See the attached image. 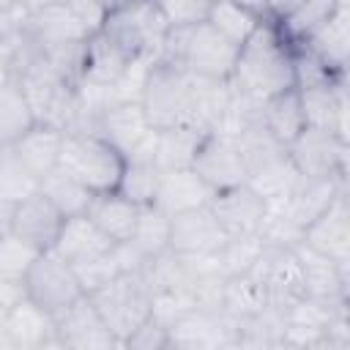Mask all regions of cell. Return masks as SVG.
<instances>
[{
    "instance_id": "cell-47",
    "label": "cell",
    "mask_w": 350,
    "mask_h": 350,
    "mask_svg": "<svg viewBox=\"0 0 350 350\" xmlns=\"http://www.w3.org/2000/svg\"><path fill=\"white\" fill-rule=\"evenodd\" d=\"M3 232H5V224H0V235H3Z\"/></svg>"
},
{
    "instance_id": "cell-6",
    "label": "cell",
    "mask_w": 350,
    "mask_h": 350,
    "mask_svg": "<svg viewBox=\"0 0 350 350\" xmlns=\"http://www.w3.org/2000/svg\"><path fill=\"white\" fill-rule=\"evenodd\" d=\"M123 153L115 150L96 131H66L60 145L57 170L79 180L93 194L112 191L123 175Z\"/></svg>"
},
{
    "instance_id": "cell-8",
    "label": "cell",
    "mask_w": 350,
    "mask_h": 350,
    "mask_svg": "<svg viewBox=\"0 0 350 350\" xmlns=\"http://www.w3.org/2000/svg\"><path fill=\"white\" fill-rule=\"evenodd\" d=\"M22 290L36 306L49 312L52 317H57L63 309H68L77 298L85 295V287H82L74 265H68L52 249L41 252L36 257V262L30 265V271L22 282Z\"/></svg>"
},
{
    "instance_id": "cell-14",
    "label": "cell",
    "mask_w": 350,
    "mask_h": 350,
    "mask_svg": "<svg viewBox=\"0 0 350 350\" xmlns=\"http://www.w3.org/2000/svg\"><path fill=\"white\" fill-rule=\"evenodd\" d=\"M55 331H57L60 347H71V350H112V347H120L88 293L55 317Z\"/></svg>"
},
{
    "instance_id": "cell-3",
    "label": "cell",
    "mask_w": 350,
    "mask_h": 350,
    "mask_svg": "<svg viewBox=\"0 0 350 350\" xmlns=\"http://www.w3.org/2000/svg\"><path fill=\"white\" fill-rule=\"evenodd\" d=\"M235 55L238 46L230 44L216 27H211V22L202 19V22L170 27L156 60L172 63L197 77L227 82L235 66Z\"/></svg>"
},
{
    "instance_id": "cell-26",
    "label": "cell",
    "mask_w": 350,
    "mask_h": 350,
    "mask_svg": "<svg viewBox=\"0 0 350 350\" xmlns=\"http://www.w3.org/2000/svg\"><path fill=\"white\" fill-rule=\"evenodd\" d=\"M312 55H317L334 74L347 71V46H350V8L339 5L306 41H301Z\"/></svg>"
},
{
    "instance_id": "cell-10",
    "label": "cell",
    "mask_w": 350,
    "mask_h": 350,
    "mask_svg": "<svg viewBox=\"0 0 350 350\" xmlns=\"http://www.w3.org/2000/svg\"><path fill=\"white\" fill-rule=\"evenodd\" d=\"M287 153L301 178H347L350 142L334 131L306 126L287 145Z\"/></svg>"
},
{
    "instance_id": "cell-5",
    "label": "cell",
    "mask_w": 350,
    "mask_h": 350,
    "mask_svg": "<svg viewBox=\"0 0 350 350\" xmlns=\"http://www.w3.org/2000/svg\"><path fill=\"white\" fill-rule=\"evenodd\" d=\"M235 137H238L243 164H246V183L268 202H282L301 180L298 170L290 161L287 145L271 137L260 126V120Z\"/></svg>"
},
{
    "instance_id": "cell-25",
    "label": "cell",
    "mask_w": 350,
    "mask_h": 350,
    "mask_svg": "<svg viewBox=\"0 0 350 350\" xmlns=\"http://www.w3.org/2000/svg\"><path fill=\"white\" fill-rule=\"evenodd\" d=\"M131 66V57L120 52L104 33L88 36L82 46V60H79V82L88 85H112L123 77V71Z\"/></svg>"
},
{
    "instance_id": "cell-36",
    "label": "cell",
    "mask_w": 350,
    "mask_h": 350,
    "mask_svg": "<svg viewBox=\"0 0 350 350\" xmlns=\"http://www.w3.org/2000/svg\"><path fill=\"white\" fill-rule=\"evenodd\" d=\"M339 5H347L342 0H304L298 8H293L284 19L276 22L279 33L290 41V44H301L306 41Z\"/></svg>"
},
{
    "instance_id": "cell-13",
    "label": "cell",
    "mask_w": 350,
    "mask_h": 350,
    "mask_svg": "<svg viewBox=\"0 0 350 350\" xmlns=\"http://www.w3.org/2000/svg\"><path fill=\"white\" fill-rule=\"evenodd\" d=\"M208 208L219 219L227 238L260 235L265 216H268V200L260 197L249 183H238V186L213 191Z\"/></svg>"
},
{
    "instance_id": "cell-12",
    "label": "cell",
    "mask_w": 350,
    "mask_h": 350,
    "mask_svg": "<svg viewBox=\"0 0 350 350\" xmlns=\"http://www.w3.org/2000/svg\"><path fill=\"white\" fill-rule=\"evenodd\" d=\"M191 170L213 189H230L238 183H246V164L238 145V137L224 131H208L194 153Z\"/></svg>"
},
{
    "instance_id": "cell-7",
    "label": "cell",
    "mask_w": 350,
    "mask_h": 350,
    "mask_svg": "<svg viewBox=\"0 0 350 350\" xmlns=\"http://www.w3.org/2000/svg\"><path fill=\"white\" fill-rule=\"evenodd\" d=\"M88 295L96 304L112 336L118 339V345H123L126 336L150 317V290L139 268L118 273L115 279H109L107 284H101Z\"/></svg>"
},
{
    "instance_id": "cell-45",
    "label": "cell",
    "mask_w": 350,
    "mask_h": 350,
    "mask_svg": "<svg viewBox=\"0 0 350 350\" xmlns=\"http://www.w3.org/2000/svg\"><path fill=\"white\" fill-rule=\"evenodd\" d=\"M63 3H68V0H19L25 14H36V11H44V8H52V5H63Z\"/></svg>"
},
{
    "instance_id": "cell-38",
    "label": "cell",
    "mask_w": 350,
    "mask_h": 350,
    "mask_svg": "<svg viewBox=\"0 0 350 350\" xmlns=\"http://www.w3.org/2000/svg\"><path fill=\"white\" fill-rule=\"evenodd\" d=\"M41 180L25 167V161L14 153V148H0V205L11 208L27 194L38 191Z\"/></svg>"
},
{
    "instance_id": "cell-32",
    "label": "cell",
    "mask_w": 350,
    "mask_h": 350,
    "mask_svg": "<svg viewBox=\"0 0 350 350\" xmlns=\"http://www.w3.org/2000/svg\"><path fill=\"white\" fill-rule=\"evenodd\" d=\"M134 249V254L145 262L148 257L164 252L170 246V216L148 202V205H139V216H137V224H134V232L129 241H123Z\"/></svg>"
},
{
    "instance_id": "cell-18",
    "label": "cell",
    "mask_w": 350,
    "mask_h": 350,
    "mask_svg": "<svg viewBox=\"0 0 350 350\" xmlns=\"http://www.w3.org/2000/svg\"><path fill=\"white\" fill-rule=\"evenodd\" d=\"M295 254L301 262L306 298H317V301H328V304H350V295H347L350 262H336L304 243H295Z\"/></svg>"
},
{
    "instance_id": "cell-39",
    "label": "cell",
    "mask_w": 350,
    "mask_h": 350,
    "mask_svg": "<svg viewBox=\"0 0 350 350\" xmlns=\"http://www.w3.org/2000/svg\"><path fill=\"white\" fill-rule=\"evenodd\" d=\"M38 254L41 252L36 246H30L27 241H22L19 235H14V232L5 230L0 235V279H8V282L22 284Z\"/></svg>"
},
{
    "instance_id": "cell-16",
    "label": "cell",
    "mask_w": 350,
    "mask_h": 350,
    "mask_svg": "<svg viewBox=\"0 0 350 350\" xmlns=\"http://www.w3.org/2000/svg\"><path fill=\"white\" fill-rule=\"evenodd\" d=\"M227 241V232L221 230L219 219L208 205L183 211L170 216V246L172 252L183 257H211L216 254Z\"/></svg>"
},
{
    "instance_id": "cell-35",
    "label": "cell",
    "mask_w": 350,
    "mask_h": 350,
    "mask_svg": "<svg viewBox=\"0 0 350 350\" xmlns=\"http://www.w3.org/2000/svg\"><path fill=\"white\" fill-rule=\"evenodd\" d=\"M38 191H41L63 216H79V213H85L88 205H90V197H93L90 189H85L79 180H74L71 175H66V172L57 170V167H55L49 175L41 178Z\"/></svg>"
},
{
    "instance_id": "cell-20",
    "label": "cell",
    "mask_w": 350,
    "mask_h": 350,
    "mask_svg": "<svg viewBox=\"0 0 350 350\" xmlns=\"http://www.w3.org/2000/svg\"><path fill=\"white\" fill-rule=\"evenodd\" d=\"M93 131L101 134L126 159L129 153H134L139 145H145L150 139L153 126H150L139 101H118L96 118Z\"/></svg>"
},
{
    "instance_id": "cell-34",
    "label": "cell",
    "mask_w": 350,
    "mask_h": 350,
    "mask_svg": "<svg viewBox=\"0 0 350 350\" xmlns=\"http://www.w3.org/2000/svg\"><path fill=\"white\" fill-rule=\"evenodd\" d=\"M287 317L276 306H262L260 312L238 320L235 347H282Z\"/></svg>"
},
{
    "instance_id": "cell-29",
    "label": "cell",
    "mask_w": 350,
    "mask_h": 350,
    "mask_svg": "<svg viewBox=\"0 0 350 350\" xmlns=\"http://www.w3.org/2000/svg\"><path fill=\"white\" fill-rule=\"evenodd\" d=\"M260 126L276 137L282 145H290L304 129V112H301V98H298V90L290 88V90H282L271 98H265L260 104Z\"/></svg>"
},
{
    "instance_id": "cell-2",
    "label": "cell",
    "mask_w": 350,
    "mask_h": 350,
    "mask_svg": "<svg viewBox=\"0 0 350 350\" xmlns=\"http://www.w3.org/2000/svg\"><path fill=\"white\" fill-rule=\"evenodd\" d=\"M230 90L252 104L295 88L293 77V44L279 33L273 19H262L257 30L238 46Z\"/></svg>"
},
{
    "instance_id": "cell-31",
    "label": "cell",
    "mask_w": 350,
    "mask_h": 350,
    "mask_svg": "<svg viewBox=\"0 0 350 350\" xmlns=\"http://www.w3.org/2000/svg\"><path fill=\"white\" fill-rule=\"evenodd\" d=\"M36 126L30 101L16 79L0 82V148L14 145L25 131Z\"/></svg>"
},
{
    "instance_id": "cell-43",
    "label": "cell",
    "mask_w": 350,
    "mask_h": 350,
    "mask_svg": "<svg viewBox=\"0 0 350 350\" xmlns=\"http://www.w3.org/2000/svg\"><path fill=\"white\" fill-rule=\"evenodd\" d=\"M120 347H129V350H167L170 347V331L159 320L148 317L142 325H137L126 336V342Z\"/></svg>"
},
{
    "instance_id": "cell-27",
    "label": "cell",
    "mask_w": 350,
    "mask_h": 350,
    "mask_svg": "<svg viewBox=\"0 0 350 350\" xmlns=\"http://www.w3.org/2000/svg\"><path fill=\"white\" fill-rule=\"evenodd\" d=\"M153 134H156V129H153ZM153 134L145 145H139L134 153L126 156L123 175L118 183V191L126 194L129 200H134L137 205L153 202L156 189H159V178H161V167L156 164V156H153Z\"/></svg>"
},
{
    "instance_id": "cell-21",
    "label": "cell",
    "mask_w": 350,
    "mask_h": 350,
    "mask_svg": "<svg viewBox=\"0 0 350 350\" xmlns=\"http://www.w3.org/2000/svg\"><path fill=\"white\" fill-rule=\"evenodd\" d=\"M5 336L11 350H44V347H60L55 317L36 306L27 295H22L5 314Z\"/></svg>"
},
{
    "instance_id": "cell-19",
    "label": "cell",
    "mask_w": 350,
    "mask_h": 350,
    "mask_svg": "<svg viewBox=\"0 0 350 350\" xmlns=\"http://www.w3.org/2000/svg\"><path fill=\"white\" fill-rule=\"evenodd\" d=\"M301 98L304 123L309 129L334 131L347 139V79L339 77L325 85L295 88Z\"/></svg>"
},
{
    "instance_id": "cell-15",
    "label": "cell",
    "mask_w": 350,
    "mask_h": 350,
    "mask_svg": "<svg viewBox=\"0 0 350 350\" xmlns=\"http://www.w3.org/2000/svg\"><path fill=\"white\" fill-rule=\"evenodd\" d=\"M63 221H66V216L41 191H33V194H27L25 200H19L8 208L5 230L19 235L22 241L36 246L38 252H46V249L55 246Z\"/></svg>"
},
{
    "instance_id": "cell-33",
    "label": "cell",
    "mask_w": 350,
    "mask_h": 350,
    "mask_svg": "<svg viewBox=\"0 0 350 350\" xmlns=\"http://www.w3.org/2000/svg\"><path fill=\"white\" fill-rule=\"evenodd\" d=\"M265 16H260L257 11H252L249 5L238 3V0H213L205 22H211V27H216L230 44L241 46L262 22Z\"/></svg>"
},
{
    "instance_id": "cell-30",
    "label": "cell",
    "mask_w": 350,
    "mask_h": 350,
    "mask_svg": "<svg viewBox=\"0 0 350 350\" xmlns=\"http://www.w3.org/2000/svg\"><path fill=\"white\" fill-rule=\"evenodd\" d=\"M208 131L194 129V126H170V129H156L153 134V156L161 170H183L191 167L194 153Z\"/></svg>"
},
{
    "instance_id": "cell-4",
    "label": "cell",
    "mask_w": 350,
    "mask_h": 350,
    "mask_svg": "<svg viewBox=\"0 0 350 350\" xmlns=\"http://www.w3.org/2000/svg\"><path fill=\"white\" fill-rule=\"evenodd\" d=\"M98 33L131 60H156L170 33V22L153 0H115L104 11Z\"/></svg>"
},
{
    "instance_id": "cell-46",
    "label": "cell",
    "mask_w": 350,
    "mask_h": 350,
    "mask_svg": "<svg viewBox=\"0 0 350 350\" xmlns=\"http://www.w3.org/2000/svg\"><path fill=\"white\" fill-rule=\"evenodd\" d=\"M14 8H19V0H0V14H8Z\"/></svg>"
},
{
    "instance_id": "cell-41",
    "label": "cell",
    "mask_w": 350,
    "mask_h": 350,
    "mask_svg": "<svg viewBox=\"0 0 350 350\" xmlns=\"http://www.w3.org/2000/svg\"><path fill=\"white\" fill-rule=\"evenodd\" d=\"M293 77L295 88H312V85H325L334 82L345 74H334L317 55H312L304 44H293Z\"/></svg>"
},
{
    "instance_id": "cell-1",
    "label": "cell",
    "mask_w": 350,
    "mask_h": 350,
    "mask_svg": "<svg viewBox=\"0 0 350 350\" xmlns=\"http://www.w3.org/2000/svg\"><path fill=\"white\" fill-rule=\"evenodd\" d=\"M139 104L153 129L194 126L202 131H216L230 104V85L221 79L197 77L164 60H153Z\"/></svg>"
},
{
    "instance_id": "cell-42",
    "label": "cell",
    "mask_w": 350,
    "mask_h": 350,
    "mask_svg": "<svg viewBox=\"0 0 350 350\" xmlns=\"http://www.w3.org/2000/svg\"><path fill=\"white\" fill-rule=\"evenodd\" d=\"M153 3L159 5L164 19L170 22V27L202 22L213 5V0H153Z\"/></svg>"
},
{
    "instance_id": "cell-40",
    "label": "cell",
    "mask_w": 350,
    "mask_h": 350,
    "mask_svg": "<svg viewBox=\"0 0 350 350\" xmlns=\"http://www.w3.org/2000/svg\"><path fill=\"white\" fill-rule=\"evenodd\" d=\"M262 249V238L260 235H241V238H227L224 246L216 252V265L224 276L232 273H243L252 268V262L257 260Z\"/></svg>"
},
{
    "instance_id": "cell-23",
    "label": "cell",
    "mask_w": 350,
    "mask_h": 350,
    "mask_svg": "<svg viewBox=\"0 0 350 350\" xmlns=\"http://www.w3.org/2000/svg\"><path fill=\"white\" fill-rule=\"evenodd\" d=\"M211 197H213V189L191 167H183V170H161L153 205H159L167 216H175V213H183V211L208 205Z\"/></svg>"
},
{
    "instance_id": "cell-22",
    "label": "cell",
    "mask_w": 350,
    "mask_h": 350,
    "mask_svg": "<svg viewBox=\"0 0 350 350\" xmlns=\"http://www.w3.org/2000/svg\"><path fill=\"white\" fill-rule=\"evenodd\" d=\"M112 246H115V241L109 235H104L85 213H79V216H66L52 252L57 257H63L68 265L79 268V265L107 254Z\"/></svg>"
},
{
    "instance_id": "cell-11",
    "label": "cell",
    "mask_w": 350,
    "mask_h": 350,
    "mask_svg": "<svg viewBox=\"0 0 350 350\" xmlns=\"http://www.w3.org/2000/svg\"><path fill=\"white\" fill-rule=\"evenodd\" d=\"M170 347L178 350H219L235 347L238 320L221 309H189L170 328Z\"/></svg>"
},
{
    "instance_id": "cell-28",
    "label": "cell",
    "mask_w": 350,
    "mask_h": 350,
    "mask_svg": "<svg viewBox=\"0 0 350 350\" xmlns=\"http://www.w3.org/2000/svg\"><path fill=\"white\" fill-rule=\"evenodd\" d=\"M60 145H63V131L46 123H36L30 131H25L11 148L14 153L25 161V167L41 180L57 167L60 159Z\"/></svg>"
},
{
    "instance_id": "cell-44",
    "label": "cell",
    "mask_w": 350,
    "mask_h": 350,
    "mask_svg": "<svg viewBox=\"0 0 350 350\" xmlns=\"http://www.w3.org/2000/svg\"><path fill=\"white\" fill-rule=\"evenodd\" d=\"M304 0H262V14H265V19H273V22H279V19H284L293 8H298Z\"/></svg>"
},
{
    "instance_id": "cell-24",
    "label": "cell",
    "mask_w": 350,
    "mask_h": 350,
    "mask_svg": "<svg viewBox=\"0 0 350 350\" xmlns=\"http://www.w3.org/2000/svg\"><path fill=\"white\" fill-rule=\"evenodd\" d=\"M85 216L104 235H109L115 243H123L134 232V224H137V216H139V205L134 200H129L126 194H120L118 189H112V191L93 194Z\"/></svg>"
},
{
    "instance_id": "cell-37",
    "label": "cell",
    "mask_w": 350,
    "mask_h": 350,
    "mask_svg": "<svg viewBox=\"0 0 350 350\" xmlns=\"http://www.w3.org/2000/svg\"><path fill=\"white\" fill-rule=\"evenodd\" d=\"M262 306H268L265 293L260 287V282L243 271V273H232L224 279V293H221V312H227L230 317L241 320L249 317L254 312H260Z\"/></svg>"
},
{
    "instance_id": "cell-17",
    "label": "cell",
    "mask_w": 350,
    "mask_h": 350,
    "mask_svg": "<svg viewBox=\"0 0 350 350\" xmlns=\"http://www.w3.org/2000/svg\"><path fill=\"white\" fill-rule=\"evenodd\" d=\"M304 246L336 260V262H350V202H347V191L336 194L331 200V205L306 224Z\"/></svg>"
},
{
    "instance_id": "cell-9",
    "label": "cell",
    "mask_w": 350,
    "mask_h": 350,
    "mask_svg": "<svg viewBox=\"0 0 350 350\" xmlns=\"http://www.w3.org/2000/svg\"><path fill=\"white\" fill-rule=\"evenodd\" d=\"M249 273L260 282L268 306L287 312L293 304H298L304 298V276H301V262H298L295 246L262 241V249H260L257 260L252 262Z\"/></svg>"
}]
</instances>
